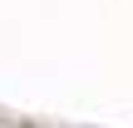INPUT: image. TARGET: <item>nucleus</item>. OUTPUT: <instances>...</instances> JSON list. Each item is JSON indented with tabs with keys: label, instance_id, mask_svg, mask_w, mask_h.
Wrapping results in <instances>:
<instances>
[]
</instances>
